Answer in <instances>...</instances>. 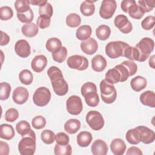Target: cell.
I'll return each mask as SVG.
<instances>
[{
    "label": "cell",
    "mask_w": 155,
    "mask_h": 155,
    "mask_svg": "<svg viewBox=\"0 0 155 155\" xmlns=\"http://www.w3.org/2000/svg\"><path fill=\"white\" fill-rule=\"evenodd\" d=\"M54 92L58 96L65 95L68 91V85L64 78L62 71L56 66L50 67L47 70Z\"/></svg>",
    "instance_id": "1"
},
{
    "label": "cell",
    "mask_w": 155,
    "mask_h": 155,
    "mask_svg": "<svg viewBox=\"0 0 155 155\" xmlns=\"http://www.w3.org/2000/svg\"><path fill=\"white\" fill-rule=\"evenodd\" d=\"M81 92L87 105L91 107H95L98 105L99 97L97 93L96 85L94 83L88 82L83 84Z\"/></svg>",
    "instance_id": "2"
},
{
    "label": "cell",
    "mask_w": 155,
    "mask_h": 155,
    "mask_svg": "<svg viewBox=\"0 0 155 155\" xmlns=\"http://www.w3.org/2000/svg\"><path fill=\"white\" fill-rule=\"evenodd\" d=\"M18 150L21 155H33L36 150V134L32 130L22 136L18 143Z\"/></svg>",
    "instance_id": "3"
},
{
    "label": "cell",
    "mask_w": 155,
    "mask_h": 155,
    "mask_svg": "<svg viewBox=\"0 0 155 155\" xmlns=\"http://www.w3.org/2000/svg\"><path fill=\"white\" fill-rule=\"evenodd\" d=\"M139 51V62L145 61L150 56L151 53L153 51L154 47V41L148 37L143 38L135 47Z\"/></svg>",
    "instance_id": "4"
},
{
    "label": "cell",
    "mask_w": 155,
    "mask_h": 155,
    "mask_svg": "<svg viewBox=\"0 0 155 155\" xmlns=\"http://www.w3.org/2000/svg\"><path fill=\"white\" fill-rule=\"evenodd\" d=\"M99 86L102 101L108 104L114 102L117 97V91L114 86L108 83L105 79L101 81Z\"/></svg>",
    "instance_id": "5"
},
{
    "label": "cell",
    "mask_w": 155,
    "mask_h": 155,
    "mask_svg": "<svg viewBox=\"0 0 155 155\" xmlns=\"http://www.w3.org/2000/svg\"><path fill=\"white\" fill-rule=\"evenodd\" d=\"M129 44L123 41H111L105 46V53L111 59L124 56L125 48Z\"/></svg>",
    "instance_id": "6"
},
{
    "label": "cell",
    "mask_w": 155,
    "mask_h": 155,
    "mask_svg": "<svg viewBox=\"0 0 155 155\" xmlns=\"http://www.w3.org/2000/svg\"><path fill=\"white\" fill-rule=\"evenodd\" d=\"M50 99L51 92L48 88L45 87H41L37 88L33 96V101L38 107L47 105Z\"/></svg>",
    "instance_id": "7"
},
{
    "label": "cell",
    "mask_w": 155,
    "mask_h": 155,
    "mask_svg": "<svg viewBox=\"0 0 155 155\" xmlns=\"http://www.w3.org/2000/svg\"><path fill=\"white\" fill-rule=\"evenodd\" d=\"M85 119L90 127L95 131H98L102 129L105 124L102 114L96 110L90 111L87 113Z\"/></svg>",
    "instance_id": "8"
},
{
    "label": "cell",
    "mask_w": 155,
    "mask_h": 155,
    "mask_svg": "<svg viewBox=\"0 0 155 155\" xmlns=\"http://www.w3.org/2000/svg\"><path fill=\"white\" fill-rule=\"evenodd\" d=\"M67 64L70 68L79 71L85 70L88 67V61L87 58L78 54L72 55L68 58Z\"/></svg>",
    "instance_id": "9"
},
{
    "label": "cell",
    "mask_w": 155,
    "mask_h": 155,
    "mask_svg": "<svg viewBox=\"0 0 155 155\" xmlns=\"http://www.w3.org/2000/svg\"><path fill=\"white\" fill-rule=\"evenodd\" d=\"M66 109L70 114H79L83 109V104L80 97L76 95L70 96L66 102Z\"/></svg>",
    "instance_id": "10"
},
{
    "label": "cell",
    "mask_w": 155,
    "mask_h": 155,
    "mask_svg": "<svg viewBox=\"0 0 155 155\" xmlns=\"http://www.w3.org/2000/svg\"><path fill=\"white\" fill-rule=\"evenodd\" d=\"M117 8V4L114 0H104L99 9L100 16L104 19L111 18Z\"/></svg>",
    "instance_id": "11"
},
{
    "label": "cell",
    "mask_w": 155,
    "mask_h": 155,
    "mask_svg": "<svg viewBox=\"0 0 155 155\" xmlns=\"http://www.w3.org/2000/svg\"><path fill=\"white\" fill-rule=\"evenodd\" d=\"M114 24L115 27L124 34L130 33L133 29L131 22L124 15H119L116 16L114 20Z\"/></svg>",
    "instance_id": "12"
},
{
    "label": "cell",
    "mask_w": 155,
    "mask_h": 155,
    "mask_svg": "<svg viewBox=\"0 0 155 155\" xmlns=\"http://www.w3.org/2000/svg\"><path fill=\"white\" fill-rule=\"evenodd\" d=\"M136 128L139 132L140 142L145 144H149L154 141L155 133L152 130L143 125L137 126Z\"/></svg>",
    "instance_id": "13"
},
{
    "label": "cell",
    "mask_w": 155,
    "mask_h": 155,
    "mask_svg": "<svg viewBox=\"0 0 155 155\" xmlns=\"http://www.w3.org/2000/svg\"><path fill=\"white\" fill-rule=\"evenodd\" d=\"M15 51L18 56L22 58H26L31 53L30 45L25 39L18 40L15 45Z\"/></svg>",
    "instance_id": "14"
},
{
    "label": "cell",
    "mask_w": 155,
    "mask_h": 155,
    "mask_svg": "<svg viewBox=\"0 0 155 155\" xmlns=\"http://www.w3.org/2000/svg\"><path fill=\"white\" fill-rule=\"evenodd\" d=\"M29 96V93L27 88L23 87L16 88L12 94L13 101L19 105H22L27 102Z\"/></svg>",
    "instance_id": "15"
},
{
    "label": "cell",
    "mask_w": 155,
    "mask_h": 155,
    "mask_svg": "<svg viewBox=\"0 0 155 155\" xmlns=\"http://www.w3.org/2000/svg\"><path fill=\"white\" fill-rule=\"evenodd\" d=\"M81 50L85 54L88 55L93 54L96 52L98 48V44L97 41L93 38L81 42L80 45Z\"/></svg>",
    "instance_id": "16"
},
{
    "label": "cell",
    "mask_w": 155,
    "mask_h": 155,
    "mask_svg": "<svg viewBox=\"0 0 155 155\" xmlns=\"http://www.w3.org/2000/svg\"><path fill=\"white\" fill-rule=\"evenodd\" d=\"M47 64V59L45 56L39 54L36 56L31 62V67L32 70L36 73L42 71Z\"/></svg>",
    "instance_id": "17"
},
{
    "label": "cell",
    "mask_w": 155,
    "mask_h": 155,
    "mask_svg": "<svg viewBox=\"0 0 155 155\" xmlns=\"http://www.w3.org/2000/svg\"><path fill=\"white\" fill-rule=\"evenodd\" d=\"M91 150L94 155H105L108 153V147L104 140L96 139L92 143Z\"/></svg>",
    "instance_id": "18"
},
{
    "label": "cell",
    "mask_w": 155,
    "mask_h": 155,
    "mask_svg": "<svg viewBox=\"0 0 155 155\" xmlns=\"http://www.w3.org/2000/svg\"><path fill=\"white\" fill-rule=\"evenodd\" d=\"M127 146L124 141L120 138L114 139L110 143V149L115 155H122L124 154Z\"/></svg>",
    "instance_id": "19"
},
{
    "label": "cell",
    "mask_w": 155,
    "mask_h": 155,
    "mask_svg": "<svg viewBox=\"0 0 155 155\" xmlns=\"http://www.w3.org/2000/svg\"><path fill=\"white\" fill-rule=\"evenodd\" d=\"M107 65L105 58L101 55L97 54L91 60V68L96 72H101L105 70Z\"/></svg>",
    "instance_id": "20"
},
{
    "label": "cell",
    "mask_w": 155,
    "mask_h": 155,
    "mask_svg": "<svg viewBox=\"0 0 155 155\" xmlns=\"http://www.w3.org/2000/svg\"><path fill=\"white\" fill-rule=\"evenodd\" d=\"M139 99L143 105L151 108L155 107V93L154 91L147 90L143 92L140 94Z\"/></svg>",
    "instance_id": "21"
},
{
    "label": "cell",
    "mask_w": 155,
    "mask_h": 155,
    "mask_svg": "<svg viewBox=\"0 0 155 155\" xmlns=\"http://www.w3.org/2000/svg\"><path fill=\"white\" fill-rule=\"evenodd\" d=\"M93 136L91 134L87 131L80 132L76 137L78 145L81 147H87L91 142Z\"/></svg>",
    "instance_id": "22"
},
{
    "label": "cell",
    "mask_w": 155,
    "mask_h": 155,
    "mask_svg": "<svg viewBox=\"0 0 155 155\" xmlns=\"http://www.w3.org/2000/svg\"><path fill=\"white\" fill-rule=\"evenodd\" d=\"M147 85V79L141 76H137L133 78L130 82L131 88L135 91H140L144 89Z\"/></svg>",
    "instance_id": "23"
},
{
    "label": "cell",
    "mask_w": 155,
    "mask_h": 155,
    "mask_svg": "<svg viewBox=\"0 0 155 155\" xmlns=\"http://www.w3.org/2000/svg\"><path fill=\"white\" fill-rule=\"evenodd\" d=\"M15 135L13 127L9 124H2L0 126V137L5 140H10Z\"/></svg>",
    "instance_id": "24"
},
{
    "label": "cell",
    "mask_w": 155,
    "mask_h": 155,
    "mask_svg": "<svg viewBox=\"0 0 155 155\" xmlns=\"http://www.w3.org/2000/svg\"><path fill=\"white\" fill-rule=\"evenodd\" d=\"M127 13H128L132 18L136 19H140L144 15L143 12L138 5L136 4V2L134 0L133 1L131 5L127 8Z\"/></svg>",
    "instance_id": "25"
},
{
    "label": "cell",
    "mask_w": 155,
    "mask_h": 155,
    "mask_svg": "<svg viewBox=\"0 0 155 155\" xmlns=\"http://www.w3.org/2000/svg\"><path fill=\"white\" fill-rule=\"evenodd\" d=\"M92 33V29L88 25H83L76 31V37L80 41H85L90 38Z\"/></svg>",
    "instance_id": "26"
},
{
    "label": "cell",
    "mask_w": 155,
    "mask_h": 155,
    "mask_svg": "<svg viewBox=\"0 0 155 155\" xmlns=\"http://www.w3.org/2000/svg\"><path fill=\"white\" fill-rule=\"evenodd\" d=\"M64 127L68 134H74L80 129L81 122L76 119H70L65 123Z\"/></svg>",
    "instance_id": "27"
},
{
    "label": "cell",
    "mask_w": 155,
    "mask_h": 155,
    "mask_svg": "<svg viewBox=\"0 0 155 155\" xmlns=\"http://www.w3.org/2000/svg\"><path fill=\"white\" fill-rule=\"evenodd\" d=\"M39 29L36 24L34 23H28L22 25L21 31L22 34L27 38H33L38 33Z\"/></svg>",
    "instance_id": "28"
},
{
    "label": "cell",
    "mask_w": 155,
    "mask_h": 155,
    "mask_svg": "<svg viewBox=\"0 0 155 155\" xmlns=\"http://www.w3.org/2000/svg\"><path fill=\"white\" fill-rule=\"evenodd\" d=\"M94 1H84L80 5V11L85 16H90L93 15L95 11Z\"/></svg>",
    "instance_id": "29"
},
{
    "label": "cell",
    "mask_w": 155,
    "mask_h": 155,
    "mask_svg": "<svg viewBox=\"0 0 155 155\" xmlns=\"http://www.w3.org/2000/svg\"><path fill=\"white\" fill-rule=\"evenodd\" d=\"M105 79L108 83L114 84L120 82V74L119 71L114 67L109 69L105 74Z\"/></svg>",
    "instance_id": "30"
},
{
    "label": "cell",
    "mask_w": 155,
    "mask_h": 155,
    "mask_svg": "<svg viewBox=\"0 0 155 155\" xmlns=\"http://www.w3.org/2000/svg\"><path fill=\"white\" fill-rule=\"evenodd\" d=\"M62 47L61 41L57 38H49L45 44L46 49L52 53L58 51Z\"/></svg>",
    "instance_id": "31"
},
{
    "label": "cell",
    "mask_w": 155,
    "mask_h": 155,
    "mask_svg": "<svg viewBox=\"0 0 155 155\" xmlns=\"http://www.w3.org/2000/svg\"><path fill=\"white\" fill-rule=\"evenodd\" d=\"M125 137L127 142L132 145H137L140 142L139 132L136 128L128 130Z\"/></svg>",
    "instance_id": "32"
},
{
    "label": "cell",
    "mask_w": 155,
    "mask_h": 155,
    "mask_svg": "<svg viewBox=\"0 0 155 155\" xmlns=\"http://www.w3.org/2000/svg\"><path fill=\"white\" fill-rule=\"evenodd\" d=\"M111 29L107 25H101L96 29V35L101 41L107 40L110 36Z\"/></svg>",
    "instance_id": "33"
},
{
    "label": "cell",
    "mask_w": 155,
    "mask_h": 155,
    "mask_svg": "<svg viewBox=\"0 0 155 155\" xmlns=\"http://www.w3.org/2000/svg\"><path fill=\"white\" fill-rule=\"evenodd\" d=\"M124 56L128 58L130 61H139V53L138 50L135 47H131L129 45L124 50Z\"/></svg>",
    "instance_id": "34"
},
{
    "label": "cell",
    "mask_w": 155,
    "mask_h": 155,
    "mask_svg": "<svg viewBox=\"0 0 155 155\" xmlns=\"http://www.w3.org/2000/svg\"><path fill=\"white\" fill-rule=\"evenodd\" d=\"M67 25L71 28H76L78 27L81 22V18L79 15L75 13L69 14L66 17Z\"/></svg>",
    "instance_id": "35"
},
{
    "label": "cell",
    "mask_w": 155,
    "mask_h": 155,
    "mask_svg": "<svg viewBox=\"0 0 155 155\" xmlns=\"http://www.w3.org/2000/svg\"><path fill=\"white\" fill-rule=\"evenodd\" d=\"M31 130L30 124L26 120H21L16 125V131L21 136H24L29 133Z\"/></svg>",
    "instance_id": "36"
},
{
    "label": "cell",
    "mask_w": 155,
    "mask_h": 155,
    "mask_svg": "<svg viewBox=\"0 0 155 155\" xmlns=\"http://www.w3.org/2000/svg\"><path fill=\"white\" fill-rule=\"evenodd\" d=\"M19 79L20 82L26 85L31 84L33 80V76L31 72L27 70H22L19 74Z\"/></svg>",
    "instance_id": "37"
},
{
    "label": "cell",
    "mask_w": 155,
    "mask_h": 155,
    "mask_svg": "<svg viewBox=\"0 0 155 155\" xmlns=\"http://www.w3.org/2000/svg\"><path fill=\"white\" fill-rule=\"evenodd\" d=\"M55 155H70L72 153V148L70 144L65 145L56 144L54 148Z\"/></svg>",
    "instance_id": "38"
},
{
    "label": "cell",
    "mask_w": 155,
    "mask_h": 155,
    "mask_svg": "<svg viewBox=\"0 0 155 155\" xmlns=\"http://www.w3.org/2000/svg\"><path fill=\"white\" fill-rule=\"evenodd\" d=\"M30 2L28 0H17L15 2V7L17 13H23L28 11L30 7Z\"/></svg>",
    "instance_id": "39"
},
{
    "label": "cell",
    "mask_w": 155,
    "mask_h": 155,
    "mask_svg": "<svg viewBox=\"0 0 155 155\" xmlns=\"http://www.w3.org/2000/svg\"><path fill=\"white\" fill-rule=\"evenodd\" d=\"M41 139L45 144H51L55 140V134L50 130H44L41 134Z\"/></svg>",
    "instance_id": "40"
},
{
    "label": "cell",
    "mask_w": 155,
    "mask_h": 155,
    "mask_svg": "<svg viewBox=\"0 0 155 155\" xmlns=\"http://www.w3.org/2000/svg\"><path fill=\"white\" fill-rule=\"evenodd\" d=\"M12 87L10 85L6 82H1L0 84V99L4 101L7 99L10 94Z\"/></svg>",
    "instance_id": "41"
},
{
    "label": "cell",
    "mask_w": 155,
    "mask_h": 155,
    "mask_svg": "<svg viewBox=\"0 0 155 155\" xmlns=\"http://www.w3.org/2000/svg\"><path fill=\"white\" fill-rule=\"evenodd\" d=\"M67 56V50L65 47H62L58 51L52 53L53 60L58 63L63 62Z\"/></svg>",
    "instance_id": "42"
},
{
    "label": "cell",
    "mask_w": 155,
    "mask_h": 155,
    "mask_svg": "<svg viewBox=\"0 0 155 155\" xmlns=\"http://www.w3.org/2000/svg\"><path fill=\"white\" fill-rule=\"evenodd\" d=\"M53 13V7L49 2H47L43 5H41L39 8V16H47L50 18L52 16Z\"/></svg>",
    "instance_id": "43"
},
{
    "label": "cell",
    "mask_w": 155,
    "mask_h": 155,
    "mask_svg": "<svg viewBox=\"0 0 155 155\" xmlns=\"http://www.w3.org/2000/svg\"><path fill=\"white\" fill-rule=\"evenodd\" d=\"M138 6L142 9L143 13H148L154 8L155 6V1L151 0H142L137 2Z\"/></svg>",
    "instance_id": "44"
},
{
    "label": "cell",
    "mask_w": 155,
    "mask_h": 155,
    "mask_svg": "<svg viewBox=\"0 0 155 155\" xmlns=\"http://www.w3.org/2000/svg\"><path fill=\"white\" fill-rule=\"evenodd\" d=\"M16 15L19 21L23 23H26V24L31 23V22L33 21L34 18V15L31 8H30L28 11L24 12L23 13H17Z\"/></svg>",
    "instance_id": "45"
},
{
    "label": "cell",
    "mask_w": 155,
    "mask_h": 155,
    "mask_svg": "<svg viewBox=\"0 0 155 155\" xmlns=\"http://www.w3.org/2000/svg\"><path fill=\"white\" fill-rule=\"evenodd\" d=\"M13 16V12L8 6H2L0 8V19L2 21H8Z\"/></svg>",
    "instance_id": "46"
},
{
    "label": "cell",
    "mask_w": 155,
    "mask_h": 155,
    "mask_svg": "<svg viewBox=\"0 0 155 155\" xmlns=\"http://www.w3.org/2000/svg\"><path fill=\"white\" fill-rule=\"evenodd\" d=\"M31 125L36 130L42 129L46 125V120L42 116H36L32 119Z\"/></svg>",
    "instance_id": "47"
},
{
    "label": "cell",
    "mask_w": 155,
    "mask_h": 155,
    "mask_svg": "<svg viewBox=\"0 0 155 155\" xmlns=\"http://www.w3.org/2000/svg\"><path fill=\"white\" fill-rule=\"evenodd\" d=\"M19 117L18 111L14 108L8 109L5 113V119L7 122H13L15 121Z\"/></svg>",
    "instance_id": "48"
},
{
    "label": "cell",
    "mask_w": 155,
    "mask_h": 155,
    "mask_svg": "<svg viewBox=\"0 0 155 155\" xmlns=\"http://www.w3.org/2000/svg\"><path fill=\"white\" fill-rule=\"evenodd\" d=\"M154 22L155 17L154 16H148L142 21L141 26L145 30H150L153 28Z\"/></svg>",
    "instance_id": "49"
},
{
    "label": "cell",
    "mask_w": 155,
    "mask_h": 155,
    "mask_svg": "<svg viewBox=\"0 0 155 155\" xmlns=\"http://www.w3.org/2000/svg\"><path fill=\"white\" fill-rule=\"evenodd\" d=\"M114 68H116L119 71V73L120 74V82L126 81L128 79V77L130 76V73H129L128 69L123 64H120L117 65L114 67Z\"/></svg>",
    "instance_id": "50"
},
{
    "label": "cell",
    "mask_w": 155,
    "mask_h": 155,
    "mask_svg": "<svg viewBox=\"0 0 155 155\" xmlns=\"http://www.w3.org/2000/svg\"><path fill=\"white\" fill-rule=\"evenodd\" d=\"M55 141L57 144L65 145L69 143V136L64 132H59L55 135Z\"/></svg>",
    "instance_id": "51"
},
{
    "label": "cell",
    "mask_w": 155,
    "mask_h": 155,
    "mask_svg": "<svg viewBox=\"0 0 155 155\" xmlns=\"http://www.w3.org/2000/svg\"><path fill=\"white\" fill-rule=\"evenodd\" d=\"M51 22L50 18L47 16H39L36 21L37 26L39 27L40 28L45 29L50 26Z\"/></svg>",
    "instance_id": "52"
},
{
    "label": "cell",
    "mask_w": 155,
    "mask_h": 155,
    "mask_svg": "<svg viewBox=\"0 0 155 155\" xmlns=\"http://www.w3.org/2000/svg\"><path fill=\"white\" fill-rule=\"evenodd\" d=\"M121 64L127 67V68L128 69L130 73V76H133L137 72V65L133 61H130V60L124 61Z\"/></svg>",
    "instance_id": "53"
},
{
    "label": "cell",
    "mask_w": 155,
    "mask_h": 155,
    "mask_svg": "<svg viewBox=\"0 0 155 155\" xmlns=\"http://www.w3.org/2000/svg\"><path fill=\"white\" fill-rule=\"evenodd\" d=\"M10 148L7 143L0 141V154L8 155L9 153Z\"/></svg>",
    "instance_id": "54"
},
{
    "label": "cell",
    "mask_w": 155,
    "mask_h": 155,
    "mask_svg": "<svg viewBox=\"0 0 155 155\" xmlns=\"http://www.w3.org/2000/svg\"><path fill=\"white\" fill-rule=\"evenodd\" d=\"M127 155H142L143 153L140 148L137 147H130L126 152Z\"/></svg>",
    "instance_id": "55"
},
{
    "label": "cell",
    "mask_w": 155,
    "mask_h": 155,
    "mask_svg": "<svg viewBox=\"0 0 155 155\" xmlns=\"http://www.w3.org/2000/svg\"><path fill=\"white\" fill-rule=\"evenodd\" d=\"M1 41L0 45L1 46L5 45H7L9 42V41L10 40V37H9V36L7 33H4L2 31H1Z\"/></svg>",
    "instance_id": "56"
},
{
    "label": "cell",
    "mask_w": 155,
    "mask_h": 155,
    "mask_svg": "<svg viewBox=\"0 0 155 155\" xmlns=\"http://www.w3.org/2000/svg\"><path fill=\"white\" fill-rule=\"evenodd\" d=\"M30 3L33 5H39V7L44 4L46 3L47 1L45 0H31L29 1Z\"/></svg>",
    "instance_id": "57"
},
{
    "label": "cell",
    "mask_w": 155,
    "mask_h": 155,
    "mask_svg": "<svg viewBox=\"0 0 155 155\" xmlns=\"http://www.w3.org/2000/svg\"><path fill=\"white\" fill-rule=\"evenodd\" d=\"M149 65L153 69L155 68V65H154V55H152L151 56H150V58H149Z\"/></svg>",
    "instance_id": "58"
}]
</instances>
